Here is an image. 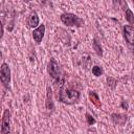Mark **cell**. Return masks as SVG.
Listing matches in <instances>:
<instances>
[{"label": "cell", "instance_id": "277c9868", "mask_svg": "<svg viewBox=\"0 0 134 134\" xmlns=\"http://www.w3.org/2000/svg\"><path fill=\"white\" fill-rule=\"evenodd\" d=\"M0 73H1V76H0L1 77V82L7 88L8 84L10 82V69H9V67H8V65L6 63H2Z\"/></svg>", "mask_w": 134, "mask_h": 134}, {"label": "cell", "instance_id": "5b68a950", "mask_svg": "<svg viewBox=\"0 0 134 134\" xmlns=\"http://www.w3.org/2000/svg\"><path fill=\"white\" fill-rule=\"evenodd\" d=\"M9 117H10V112H9L8 109H5L4 112H3L2 125H1V132H2V134H9V132H10Z\"/></svg>", "mask_w": 134, "mask_h": 134}, {"label": "cell", "instance_id": "9c48e42d", "mask_svg": "<svg viewBox=\"0 0 134 134\" xmlns=\"http://www.w3.org/2000/svg\"><path fill=\"white\" fill-rule=\"evenodd\" d=\"M46 108L48 110H53L54 106H53V102H52V93H51V88L48 86L47 87V93H46Z\"/></svg>", "mask_w": 134, "mask_h": 134}, {"label": "cell", "instance_id": "9a60e30c", "mask_svg": "<svg viewBox=\"0 0 134 134\" xmlns=\"http://www.w3.org/2000/svg\"><path fill=\"white\" fill-rule=\"evenodd\" d=\"M86 119H87V124H88L89 126H92V125L95 124V119H94L89 113H86Z\"/></svg>", "mask_w": 134, "mask_h": 134}, {"label": "cell", "instance_id": "e0dca14e", "mask_svg": "<svg viewBox=\"0 0 134 134\" xmlns=\"http://www.w3.org/2000/svg\"><path fill=\"white\" fill-rule=\"evenodd\" d=\"M121 107H122V108H125V109H127V108H128V105H127V103L122 102V103H121Z\"/></svg>", "mask_w": 134, "mask_h": 134}, {"label": "cell", "instance_id": "ba28073f", "mask_svg": "<svg viewBox=\"0 0 134 134\" xmlns=\"http://www.w3.org/2000/svg\"><path fill=\"white\" fill-rule=\"evenodd\" d=\"M27 24L30 28H35L39 25V17H38V14L32 10L30 14H29V17H28V20H27Z\"/></svg>", "mask_w": 134, "mask_h": 134}, {"label": "cell", "instance_id": "5bb4252c", "mask_svg": "<svg viewBox=\"0 0 134 134\" xmlns=\"http://www.w3.org/2000/svg\"><path fill=\"white\" fill-rule=\"evenodd\" d=\"M92 73L95 75V76H100L103 74V69L102 67L99 66H93L92 67Z\"/></svg>", "mask_w": 134, "mask_h": 134}, {"label": "cell", "instance_id": "2e32d148", "mask_svg": "<svg viewBox=\"0 0 134 134\" xmlns=\"http://www.w3.org/2000/svg\"><path fill=\"white\" fill-rule=\"evenodd\" d=\"M107 82H108V85H110L112 88H114V87H115L116 81H115L114 79H112V77H108V79H107Z\"/></svg>", "mask_w": 134, "mask_h": 134}, {"label": "cell", "instance_id": "8fae6325", "mask_svg": "<svg viewBox=\"0 0 134 134\" xmlns=\"http://www.w3.org/2000/svg\"><path fill=\"white\" fill-rule=\"evenodd\" d=\"M89 99H90V102H91L93 105H95L97 108H100V107H102L100 99H99V97H98V95L96 94L95 91H90V92H89Z\"/></svg>", "mask_w": 134, "mask_h": 134}, {"label": "cell", "instance_id": "3957f363", "mask_svg": "<svg viewBox=\"0 0 134 134\" xmlns=\"http://www.w3.org/2000/svg\"><path fill=\"white\" fill-rule=\"evenodd\" d=\"M61 21L67 26H82V25H84V21L80 17H77L76 15L71 14V13H66V14L61 15Z\"/></svg>", "mask_w": 134, "mask_h": 134}, {"label": "cell", "instance_id": "4fadbf2b", "mask_svg": "<svg viewBox=\"0 0 134 134\" xmlns=\"http://www.w3.org/2000/svg\"><path fill=\"white\" fill-rule=\"evenodd\" d=\"M126 20L130 23V24H133L134 23V14L131 12V9L127 8L126 9Z\"/></svg>", "mask_w": 134, "mask_h": 134}, {"label": "cell", "instance_id": "8992f818", "mask_svg": "<svg viewBox=\"0 0 134 134\" xmlns=\"http://www.w3.org/2000/svg\"><path fill=\"white\" fill-rule=\"evenodd\" d=\"M122 30H124V37L126 41L130 45H134V27L131 25H125Z\"/></svg>", "mask_w": 134, "mask_h": 134}, {"label": "cell", "instance_id": "30bf717a", "mask_svg": "<svg viewBox=\"0 0 134 134\" xmlns=\"http://www.w3.org/2000/svg\"><path fill=\"white\" fill-rule=\"evenodd\" d=\"M111 117H112V120H113L115 124L120 125V126H122V125L127 121V116H126V115H124V114L113 113V114L111 115Z\"/></svg>", "mask_w": 134, "mask_h": 134}, {"label": "cell", "instance_id": "7c38bea8", "mask_svg": "<svg viewBox=\"0 0 134 134\" xmlns=\"http://www.w3.org/2000/svg\"><path fill=\"white\" fill-rule=\"evenodd\" d=\"M92 47H93V49L95 50V52L99 55V57H102L103 55V51H102V47H100V45H99V43L97 42V40L96 39H94L93 40V43H92Z\"/></svg>", "mask_w": 134, "mask_h": 134}, {"label": "cell", "instance_id": "6da1fadb", "mask_svg": "<svg viewBox=\"0 0 134 134\" xmlns=\"http://www.w3.org/2000/svg\"><path fill=\"white\" fill-rule=\"evenodd\" d=\"M59 99H60V102H62L64 104H67V105L75 104L80 99V92L77 90L72 89V88L62 87L61 90H60Z\"/></svg>", "mask_w": 134, "mask_h": 134}, {"label": "cell", "instance_id": "7a4b0ae2", "mask_svg": "<svg viewBox=\"0 0 134 134\" xmlns=\"http://www.w3.org/2000/svg\"><path fill=\"white\" fill-rule=\"evenodd\" d=\"M47 71H48L49 75L52 77L53 81H55L58 84L60 83V85L63 84V79H62L61 70H60V67H59V65H58V63L55 62L54 59H51L50 62L48 63Z\"/></svg>", "mask_w": 134, "mask_h": 134}, {"label": "cell", "instance_id": "52a82bcc", "mask_svg": "<svg viewBox=\"0 0 134 134\" xmlns=\"http://www.w3.org/2000/svg\"><path fill=\"white\" fill-rule=\"evenodd\" d=\"M44 34H45V25H40L39 27H37L34 31H32V38L35 40V42L37 44L41 43L43 37H44Z\"/></svg>", "mask_w": 134, "mask_h": 134}]
</instances>
